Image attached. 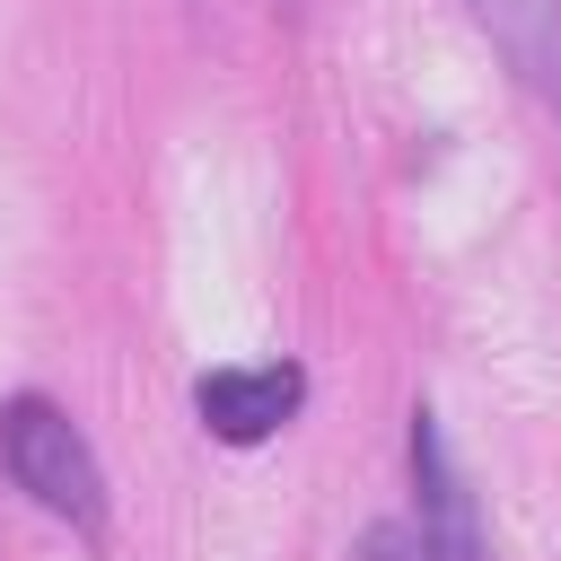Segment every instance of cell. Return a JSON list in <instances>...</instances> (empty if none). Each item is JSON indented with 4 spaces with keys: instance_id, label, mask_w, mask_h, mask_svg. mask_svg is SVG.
Wrapping results in <instances>:
<instances>
[{
    "instance_id": "1",
    "label": "cell",
    "mask_w": 561,
    "mask_h": 561,
    "mask_svg": "<svg viewBox=\"0 0 561 561\" xmlns=\"http://www.w3.org/2000/svg\"><path fill=\"white\" fill-rule=\"evenodd\" d=\"M0 456H9V473H18V491L35 508H53L79 535H105V465H96V447L79 438V421L61 403L18 394L0 412Z\"/></svg>"
},
{
    "instance_id": "2",
    "label": "cell",
    "mask_w": 561,
    "mask_h": 561,
    "mask_svg": "<svg viewBox=\"0 0 561 561\" xmlns=\"http://www.w3.org/2000/svg\"><path fill=\"white\" fill-rule=\"evenodd\" d=\"M412 491H421V517H412L421 561H491V552H482L473 491H465V473H456L447 430H438V412H430V403L412 412Z\"/></svg>"
},
{
    "instance_id": "3",
    "label": "cell",
    "mask_w": 561,
    "mask_h": 561,
    "mask_svg": "<svg viewBox=\"0 0 561 561\" xmlns=\"http://www.w3.org/2000/svg\"><path fill=\"white\" fill-rule=\"evenodd\" d=\"M298 394H307V377L280 359V368H210L202 386H193V412H202V430L210 438H228V447H263L289 412H298Z\"/></svg>"
},
{
    "instance_id": "4",
    "label": "cell",
    "mask_w": 561,
    "mask_h": 561,
    "mask_svg": "<svg viewBox=\"0 0 561 561\" xmlns=\"http://www.w3.org/2000/svg\"><path fill=\"white\" fill-rule=\"evenodd\" d=\"M482 35L508 53L517 79L535 88H561V0H473Z\"/></svg>"
},
{
    "instance_id": "5",
    "label": "cell",
    "mask_w": 561,
    "mask_h": 561,
    "mask_svg": "<svg viewBox=\"0 0 561 561\" xmlns=\"http://www.w3.org/2000/svg\"><path fill=\"white\" fill-rule=\"evenodd\" d=\"M359 561H421V535L412 526H368L359 535Z\"/></svg>"
},
{
    "instance_id": "6",
    "label": "cell",
    "mask_w": 561,
    "mask_h": 561,
    "mask_svg": "<svg viewBox=\"0 0 561 561\" xmlns=\"http://www.w3.org/2000/svg\"><path fill=\"white\" fill-rule=\"evenodd\" d=\"M272 9H289V18H298V9H307V0H272Z\"/></svg>"
}]
</instances>
